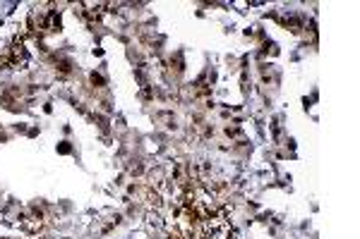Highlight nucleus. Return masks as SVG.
I'll return each instance as SVG.
<instances>
[{"mask_svg": "<svg viewBox=\"0 0 360 239\" xmlns=\"http://www.w3.org/2000/svg\"><path fill=\"white\" fill-rule=\"evenodd\" d=\"M178 225L185 239H231L229 208L200 194L195 186L183 191L178 203Z\"/></svg>", "mask_w": 360, "mask_h": 239, "instance_id": "1", "label": "nucleus"}]
</instances>
